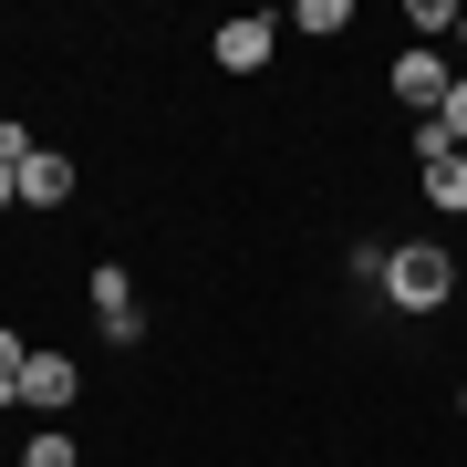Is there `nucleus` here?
<instances>
[{
  "label": "nucleus",
  "mask_w": 467,
  "mask_h": 467,
  "mask_svg": "<svg viewBox=\"0 0 467 467\" xmlns=\"http://www.w3.org/2000/svg\"><path fill=\"white\" fill-rule=\"evenodd\" d=\"M447 291H457V250H436V239L384 250V301H395V312H436Z\"/></svg>",
  "instance_id": "f257e3e1"
},
{
  "label": "nucleus",
  "mask_w": 467,
  "mask_h": 467,
  "mask_svg": "<svg viewBox=\"0 0 467 467\" xmlns=\"http://www.w3.org/2000/svg\"><path fill=\"white\" fill-rule=\"evenodd\" d=\"M416 167H426V208L467 218V156H457V146H436V135L416 125Z\"/></svg>",
  "instance_id": "f03ea898"
},
{
  "label": "nucleus",
  "mask_w": 467,
  "mask_h": 467,
  "mask_svg": "<svg viewBox=\"0 0 467 467\" xmlns=\"http://www.w3.org/2000/svg\"><path fill=\"white\" fill-rule=\"evenodd\" d=\"M73 384H84V374H73L63 353H32V364H21V384H11V405H32V416H63Z\"/></svg>",
  "instance_id": "7ed1b4c3"
},
{
  "label": "nucleus",
  "mask_w": 467,
  "mask_h": 467,
  "mask_svg": "<svg viewBox=\"0 0 467 467\" xmlns=\"http://www.w3.org/2000/svg\"><path fill=\"white\" fill-rule=\"evenodd\" d=\"M94 322H104V343H135V333H146V301H135L125 270H94Z\"/></svg>",
  "instance_id": "20e7f679"
},
{
  "label": "nucleus",
  "mask_w": 467,
  "mask_h": 467,
  "mask_svg": "<svg viewBox=\"0 0 467 467\" xmlns=\"http://www.w3.org/2000/svg\"><path fill=\"white\" fill-rule=\"evenodd\" d=\"M270 32H281V21H260V11L250 21H218V73H260L270 63Z\"/></svg>",
  "instance_id": "39448f33"
},
{
  "label": "nucleus",
  "mask_w": 467,
  "mask_h": 467,
  "mask_svg": "<svg viewBox=\"0 0 467 467\" xmlns=\"http://www.w3.org/2000/svg\"><path fill=\"white\" fill-rule=\"evenodd\" d=\"M63 198H73V156H52V146L21 156V208H63Z\"/></svg>",
  "instance_id": "423d86ee"
},
{
  "label": "nucleus",
  "mask_w": 467,
  "mask_h": 467,
  "mask_svg": "<svg viewBox=\"0 0 467 467\" xmlns=\"http://www.w3.org/2000/svg\"><path fill=\"white\" fill-rule=\"evenodd\" d=\"M447 84H457V73L436 63V52H405V63H395V104H426V115H436V104H447Z\"/></svg>",
  "instance_id": "0eeeda50"
},
{
  "label": "nucleus",
  "mask_w": 467,
  "mask_h": 467,
  "mask_svg": "<svg viewBox=\"0 0 467 467\" xmlns=\"http://www.w3.org/2000/svg\"><path fill=\"white\" fill-rule=\"evenodd\" d=\"M426 135H436V146H457V156H467V73L447 84V104H436V115H426Z\"/></svg>",
  "instance_id": "6e6552de"
},
{
  "label": "nucleus",
  "mask_w": 467,
  "mask_h": 467,
  "mask_svg": "<svg viewBox=\"0 0 467 467\" xmlns=\"http://www.w3.org/2000/svg\"><path fill=\"white\" fill-rule=\"evenodd\" d=\"M73 457H84V447H73V436H63V426H42V436H32V447H21V467H73Z\"/></svg>",
  "instance_id": "1a4fd4ad"
},
{
  "label": "nucleus",
  "mask_w": 467,
  "mask_h": 467,
  "mask_svg": "<svg viewBox=\"0 0 467 467\" xmlns=\"http://www.w3.org/2000/svg\"><path fill=\"white\" fill-rule=\"evenodd\" d=\"M343 21H353V0H301V32H312V42L343 32Z\"/></svg>",
  "instance_id": "9d476101"
},
{
  "label": "nucleus",
  "mask_w": 467,
  "mask_h": 467,
  "mask_svg": "<svg viewBox=\"0 0 467 467\" xmlns=\"http://www.w3.org/2000/svg\"><path fill=\"white\" fill-rule=\"evenodd\" d=\"M21 156H42V146H32V125H21V115H0V167L21 177Z\"/></svg>",
  "instance_id": "9b49d317"
},
{
  "label": "nucleus",
  "mask_w": 467,
  "mask_h": 467,
  "mask_svg": "<svg viewBox=\"0 0 467 467\" xmlns=\"http://www.w3.org/2000/svg\"><path fill=\"white\" fill-rule=\"evenodd\" d=\"M21 364H32V353H21V333H11V322H0V395H11V384H21Z\"/></svg>",
  "instance_id": "f8f14e48"
},
{
  "label": "nucleus",
  "mask_w": 467,
  "mask_h": 467,
  "mask_svg": "<svg viewBox=\"0 0 467 467\" xmlns=\"http://www.w3.org/2000/svg\"><path fill=\"white\" fill-rule=\"evenodd\" d=\"M0 208H21V177H11V167H0Z\"/></svg>",
  "instance_id": "ddd939ff"
},
{
  "label": "nucleus",
  "mask_w": 467,
  "mask_h": 467,
  "mask_svg": "<svg viewBox=\"0 0 467 467\" xmlns=\"http://www.w3.org/2000/svg\"><path fill=\"white\" fill-rule=\"evenodd\" d=\"M457 42H467V11H457Z\"/></svg>",
  "instance_id": "4468645a"
},
{
  "label": "nucleus",
  "mask_w": 467,
  "mask_h": 467,
  "mask_svg": "<svg viewBox=\"0 0 467 467\" xmlns=\"http://www.w3.org/2000/svg\"><path fill=\"white\" fill-rule=\"evenodd\" d=\"M457 405H467V384H457Z\"/></svg>",
  "instance_id": "2eb2a0df"
}]
</instances>
